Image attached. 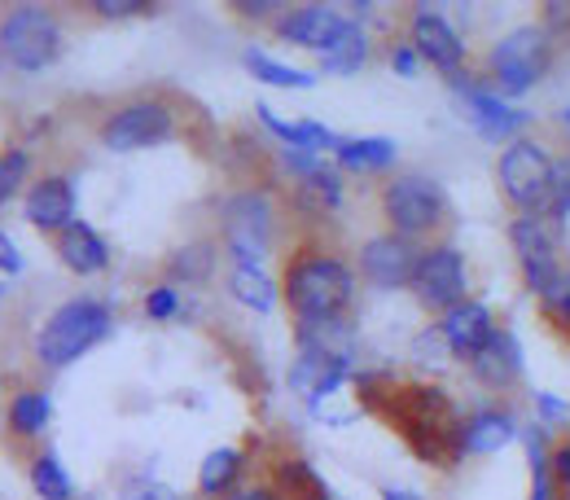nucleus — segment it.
I'll return each instance as SVG.
<instances>
[{
  "label": "nucleus",
  "mask_w": 570,
  "mask_h": 500,
  "mask_svg": "<svg viewBox=\"0 0 570 500\" xmlns=\"http://www.w3.org/2000/svg\"><path fill=\"white\" fill-rule=\"evenodd\" d=\"M285 303L298 321L343 316L352 303V268L330 251H303L285 268Z\"/></svg>",
  "instance_id": "1"
},
{
  "label": "nucleus",
  "mask_w": 570,
  "mask_h": 500,
  "mask_svg": "<svg viewBox=\"0 0 570 500\" xmlns=\"http://www.w3.org/2000/svg\"><path fill=\"white\" fill-rule=\"evenodd\" d=\"M110 307L97 303V298H71L62 303L36 334V356L49 369H62V364H75L83 352H92L106 334H110Z\"/></svg>",
  "instance_id": "2"
},
{
  "label": "nucleus",
  "mask_w": 570,
  "mask_h": 500,
  "mask_svg": "<svg viewBox=\"0 0 570 500\" xmlns=\"http://www.w3.org/2000/svg\"><path fill=\"white\" fill-rule=\"evenodd\" d=\"M549 67H553V36L544 27H513L488 53V71L509 97L531 92L549 75Z\"/></svg>",
  "instance_id": "3"
},
{
  "label": "nucleus",
  "mask_w": 570,
  "mask_h": 500,
  "mask_svg": "<svg viewBox=\"0 0 570 500\" xmlns=\"http://www.w3.org/2000/svg\"><path fill=\"white\" fill-rule=\"evenodd\" d=\"M553 167L558 158L531 137L504 145L497 163L500 194L518 207V212H549V194H553Z\"/></svg>",
  "instance_id": "4"
},
{
  "label": "nucleus",
  "mask_w": 570,
  "mask_h": 500,
  "mask_svg": "<svg viewBox=\"0 0 570 500\" xmlns=\"http://www.w3.org/2000/svg\"><path fill=\"white\" fill-rule=\"evenodd\" d=\"M0 49L18 71H45L62 49V27L40 4H18L0 22Z\"/></svg>",
  "instance_id": "5"
},
{
  "label": "nucleus",
  "mask_w": 570,
  "mask_h": 500,
  "mask_svg": "<svg viewBox=\"0 0 570 500\" xmlns=\"http://www.w3.org/2000/svg\"><path fill=\"white\" fill-rule=\"evenodd\" d=\"M509 242L518 251V264H522V282L544 294L562 277L558 268V237H553V219L544 212H518L509 219Z\"/></svg>",
  "instance_id": "6"
},
{
  "label": "nucleus",
  "mask_w": 570,
  "mask_h": 500,
  "mask_svg": "<svg viewBox=\"0 0 570 500\" xmlns=\"http://www.w3.org/2000/svg\"><path fill=\"white\" fill-rule=\"evenodd\" d=\"M382 212L391 219V228H400V237H422L443 219V189L430 176H395L382 189Z\"/></svg>",
  "instance_id": "7"
},
{
  "label": "nucleus",
  "mask_w": 570,
  "mask_h": 500,
  "mask_svg": "<svg viewBox=\"0 0 570 500\" xmlns=\"http://www.w3.org/2000/svg\"><path fill=\"white\" fill-rule=\"evenodd\" d=\"M176 133V115L167 101H132L124 110H115L106 124H101V141L115 154H132V149H149V145H163Z\"/></svg>",
  "instance_id": "8"
},
{
  "label": "nucleus",
  "mask_w": 570,
  "mask_h": 500,
  "mask_svg": "<svg viewBox=\"0 0 570 500\" xmlns=\"http://www.w3.org/2000/svg\"><path fill=\"white\" fill-rule=\"evenodd\" d=\"M224 233H228V251L233 264H259L268 233H273V207L264 194H237L224 207Z\"/></svg>",
  "instance_id": "9"
},
{
  "label": "nucleus",
  "mask_w": 570,
  "mask_h": 500,
  "mask_svg": "<svg viewBox=\"0 0 570 500\" xmlns=\"http://www.w3.org/2000/svg\"><path fill=\"white\" fill-rule=\"evenodd\" d=\"M413 290H417V298H422L426 307H439V312L461 307V303H465V290H470L461 251H452V246H434V251H426L422 264H417Z\"/></svg>",
  "instance_id": "10"
},
{
  "label": "nucleus",
  "mask_w": 570,
  "mask_h": 500,
  "mask_svg": "<svg viewBox=\"0 0 570 500\" xmlns=\"http://www.w3.org/2000/svg\"><path fill=\"white\" fill-rule=\"evenodd\" d=\"M452 84H456V97L465 101V110L474 119V133H483L488 141H518L513 133L527 124V110L509 106L500 97V88H483V84H474L465 71L452 75Z\"/></svg>",
  "instance_id": "11"
},
{
  "label": "nucleus",
  "mask_w": 570,
  "mask_h": 500,
  "mask_svg": "<svg viewBox=\"0 0 570 500\" xmlns=\"http://www.w3.org/2000/svg\"><path fill=\"white\" fill-rule=\"evenodd\" d=\"M417 264H422V251H417L409 237H400V233L373 237V242H364V251H360V268H364V277L382 290L413 286Z\"/></svg>",
  "instance_id": "12"
},
{
  "label": "nucleus",
  "mask_w": 570,
  "mask_h": 500,
  "mask_svg": "<svg viewBox=\"0 0 570 500\" xmlns=\"http://www.w3.org/2000/svg\"><path fill=\"white\" fill-rule=\"evenodd\" d=\"M352 18H343L338 9L330 4H294V9H282L277 18V36L289 40V45H307V49H330L338 40V31L347 27Z\"/></svg>",
  "instance_id": "13"
},
{
  "label": "nucleus",
  "mask_w": 570,
  "mask_h": 500,
  "mask_svg": "<svg viewBox=\"0 0 570 500\" xmlns=\"http://www.w3.org/2000/svg\"><path fill=\"white\" fill-rule=\"evenodd\" d=\"M413 49L448 75H456L465 67V45H461V36L452 31V22L439 9H417L413 13Z\"/></svg>",
  "instance_id": "14"
},
{
  "label": "nucleus",
  "mask_w": 570,
  "mask_h": 500,
  "mask_svg": "<svg viewBox=\"0 0 570 500\" xmlns=\"http://www.w3.org/2000/svg\"><path fill=\"white\" fill-rule=\"evenodd\" d=\"M470 373L474 382H483L488 391H509L522 378V347L509 330H497L474 356H470Z\"/></svg>",
  "instance_id": "15"
},
{
  "label": "nucleus",
  "mask_w": 570,
  "mask_h": 500,
  "mask_svg": "<svg viewBox=\"0 0 570 500\" xmlns=\"http://www.w3.org/2000/svg\"><path fill=\"white\" fill-rule=\"evenodd\" d=\"M443 339H448V347H452V356L470 360L492 334H497V321H492V312H488V303H479V298H465L461 307H452V312H443Z\"/></svg>",
  "instance_id": "16"
},
{
  "label": "nucleus",
  "mask_w": 570,
  "mask_h": 500,
  "mask_svg": "<svg viewBox=\"0 0 570 500\" xmlns=\"http://www.w3.org/2000/svg\"><path fill=\"white\" fill-rule=\"evenodd\" d=\"M58 255H62V264L71 273H79V277H92V273H101L110 264V251H106L101 233L92 224H83V219H71L58 233Z\"/></svg>",
  "instance_id": "17"
},
{
  "label": "nucleus",
  "mask_w": 570,
  "mask_h": 500,
  "mask_svg": "<svg viewBox=\"0 0 570 500\" xmlns=\"http://www.w3.org/2000/svg\"><path fill=\"white\" fill-rule=\"evenodd\" d=\"M71 212H75V189L71 180H62V176H49V180H40L27 194V219L36 228H67Z\"/></svg>",
  "instance_id": "18"
},
{
  "label": "nucleus",
  "mask_w": 570,
  "mask_h": 500,
  "mask_svg": "<svg viewBox=\"0 0 570 500\" xmlns=\"http://www.w3.org/2000/svg\"><path fill=\"white\" fill-rule=\"evenodd\" d=\"M298 352H316L334 364H352V325L343 316L298 321Z\"/></svg>",
  "instance_id": "19"
},
{
  "label": "nucleus",
  "mask_w": 570,
  "mask_h": 500,
  "mask_svg": "<svg viewBox=\"0 0 570 500\" xmlns=\"http://www.w3.org/2000/svg\"><path fill=\"white\" fill-rule=\"evenodd\" d=\"M513 434H518V422H513L509 413H500V409H483V413H474V418L461 427V448H465V452L488 457V452L509 448V443H513Z\"/></svg>",
  "instance_id": "20"
},
{
  "label": "nucleus",
  "mask_w": 570,
  "mask_h": 500,
  "mask_svg": "<svg viewBox=\"0 0 570 500\" xmlns=\"http://www.w3.org/2000/svg\"><path fill=\"white\" fill-rule=\"evenodd\" d=\"M259 119H264L268 133L282 137L289 149H307V154H316V149H334V154H338V145H343L330 128H321L316 119H294V124H289V119H282V115L268 110V106H259Z\"/></svg>",
  "instance_id": "21"
},
{
  "label": "nucleus",
  "mask_w": 570,
  "mask_h": 500,
  "mask_svg": "<svg viewBox=\"0 0 570 500\" xmlns=\"http://www.w3.org/2000/svg\"><path fill=\"white\" fill-rule=\"evenodd\" d=\"M228 290H233V298H242L255 312H273V303H277V286L268 282V273L259 264H233Z\"/></svg>",
  "instance_id": "22"
},
{
  "label": "nucleus",
  "mask_w": 570,
  "mask_h": 500,
  "mask_svg": "<svg viewBox=\"0 0 570 500\" xmlns=\"http://www.w3.org/2000/svg\"><path fill=\"white\" fill-rule=\"evenodd\" d=\"M364 58H368V36L360 31L356 22H347V27L338 31V40L321 53V67L330 75H352L364 67Z\"/></svg>",
  "instance_id": "23"
},
{
  "label": "nucleus",
  "mask_w": 570,
  "mask_h": 500,
  "mask_svg": "<svg viewBox=\"0 0 570 500\" xmlns=\"http://www.w3.org/2000/svg\"><path fill=\"white\" fill-rule=\"evenodd\" d=\"M338 163L347 171H386L395 163V141L386 137H360V141L338 145Z\"/></svg>",
  "instance_id": "24"
},
{
  "label": "nucleus",
  "mask_w": 570,
  "mask_h": 500,
  "mask_svg": "<svg viewBox=\"0 0 570 500\" xmlns=\"http://www.w3.org/2000/svg\"><path fill=\"white\" fill-rule=\"evenodd\" d=\"M237 474H242V452L237 448H215L198 470V488H203V497H224V492H233Z\"/></svg>",
  "instance_id": "25"
},
{
  "label": "nucleus",
  "mask_w": 570,
  "mask_h": 500,
  "mask_svg": "<svg viewBox=\"0 0 570 500\" xmlns=\"http://www.w3.org/2000/svg\"><path fill=\"white\" fill-rule=\"evenodd\" d=\"M246 71L255 75V79H264V84H273V88H312V84H316L312 71L285 67L277 58H268L264 49H246Z\"/></svg>",
  "instance_id": "26"
},
{
  "label": "nucleus",
  "mask_w": 570,
  "mask_h": 500,
  "mask_svg": "<svg viewBox=\"0 0 570 500\" xmlns=\"http://www.w3.org/2000/svg\"><path fill=\"white\" fill-rule=\"evenodd\" d=\"M277 483H282V500H334L330 488L321 483V474L307 461H282L277 465Z\"/></svg>",
  "instance_id": "27"
},
{
  "label": "nucleus",
  "mask_w": 570,
  "mask_h": 500,
  "mask_svg": "<svg viewBox=\"0 0 570 500\" xmlns=\"http://www.w3.org/2000/svg\"><path fill=\"white\" fill-rule=\"evenodd\" d=\"M49 418H53V404H49L45 391H22L9 404V427L18 430V434H40V430L49 427Z\"/></svg>",
  "instance_id": "28"
},
{
  "label": "nucleus",
  "mask_w": 570,
  "mask_h": 500,
  "mask_svg": "<svg viewBox=\"0 0 570 500\" xmlns=\"http://www.w3.org/2000/svg\"><path fill=\"white\" fill-rule=\"evenodd\" d=\"M31 488H36V497L40 500H71L75 497L71 474H67V465H62L53 452L36 457V465H31Z\"/></svg>",
  "instance_id": "29"
},
{
  "label": "nucleus",
  "mask_w": 570,
  "mask_h": 500,
  "mask_svg": "<svg viewBox=\"0 0 570 500\" xmlns=\"http://www.w3.org/2000/svg\"><path fill=\"white\" fill-rule=\"evenodd\" d=\"M167 268H171L176 282H207L215 273V246L212 242H189V246H180L171 255Z\"/></svg>",
  "instance_id": "30"
},
{
  "label": "nucleus",
  "mask_w": 570,
  "mask_h": 500,
  "mask_svg": "<svg viewBox=\"0 0 570 500\" xmlns=\"http://www.w3.org/2000/svg\"><path fill=\"white\" fill-rule=\"evenodd\" d=\"M540 312H544L558 330H570V273H562L553 286L540 294Z\"/></svg>",
  "instance_id": "31"
},
{
  "label": "nucleus",
  "mask_w": 570,
  "mask_h": 500,
  "mask_svg": "<svg viewBox=\"0 0 570 500\" xmlns=\"http://www.w3.org/2000/svg\"><path fill=\"white\" fill-rule=\"evenodd\" d=\"M27 167H31V158L22 154V149H9V154H0V207L22 189V180H27Z\"/></svg>",
  "instance_id": "32"
},
{
  "label": "nucleus",
  "mask_w": 570,
  "mask_h": 500,
  "mask_svg": "<svg viewBox=\"0 0 570 500\" xmlns=\"http://www.w3.org/2000/svg\"><path fill=\"white\" fill-rule=\"evenodd\" d=\"M303 189L316 194L325 207H338V203H343V180H338V171H334L330 163H321L312 176H303Z\"/></svg>",
  "instance_id": "33"
},
{
  "label": "nucleus",
  "mask_w": 570,
  "mask_h": 500,
  "mask_svg": "<svg viewBox=\"0 0 570 500\" xmlns=\"http://www.w3.org/2000/svg\"><path fill=\"white\" fill-rule=\"evenodd\" d=\"M549 219H567L570 215V154L567 158H558V167H553V194H549Z\"/></svg>",
  "instance_id": "34"
},
{
  "label": "nucleus",
  "mask_w": 570,
  "mask_h": 500,
  "mask_svg": "<svg viewBox=\"0 0 570 500\" xmlns=\"http://www.w3.org/2000/svg\"><path fill=\"white\" fill-rule=\"evenodd\" d=\"M180 312V294L171 286H154L145 294V316L149 321H167V316H176Z\"/></svg>",
  "instance_id": "35"
},
{
  "label": "nucleus",
  "mask_w": 570,
  "mask_h": 500,
  "mask_svg": "<svg viewBox=\"0 0 570 500\" xmlns=\"http://www.w3.org/2000/svg\"><path fill=\"white\" fill-rule=\"evenodd\" d=\"M119 500H180L167 483H154V479H132L124 483V497Z\"/></svg>",
  "instance_id": "36"
},
{
  "label": "nucleus",
  "mask_w": 570,
  "mask_h": 500,
  "mask_svg": "<svg viewBox=\"0 0 570 500\" xmlns=\"http://www.w3.org/2000/svg\"><path fill=\"white\" fill-rule=\"evenodd\" d=\"M535 413H540L544 427H558V422L570 418L567 400H562V395H549V391H535Z\"/></svg>",
  "instance_id": "37"
},
{
  "label": "nucleus",
  "mask_w": 570,
  "mask_h": 500,
  "mask_svg": "<svg viewBox=\"0 0 570 500\" xmlns=\"http://www.w3.org/2000/svg\"><path fill=\"white\" fill-rule=\"evenodd\" d=\"M92 9L101 18H137V13H149L154 4H145V0H97Z\"/></svg>",
  "instance_id": "38"
},
{
  "label": "nucleus",
  "mask_w": 570,
  "mask_h": 500,
  "mask_svg": "<svg viewBox=\"0 0 570 500\" xmlns=\"http://www.w3.org/2000/svg\"><path fill=\"white\" fill-rule=\"evenodd\" d=\"M0 273H22V255H18V246L4 237V228H0Z\"/></svg>",
  "instance_id": "39"
},
{
  "label": "nucleus",
  "mask_w": 570,
  "mask_h": 500,
  "mask_svg": "<svg viewBox=\"0 0 570 500\" xmlns=\"http://www.w3.org/2000/svg\"><path fill=\"white\" fill-rule=\"evenodd\" d=\"M391 67H395V75H417V49L400 45V49L391 53Z\"/></svg>",
  "instance_id": "40"
},
{
  "label": "nucleus",
  "mask_w": 570,
  "mask_h": 500,
  "mask_svg": "<svg viewBox=\"0 0 570 500\" xmlns=\"http://www.w3.org/2000/svg\"><path fill=\"white\" fill-rule=\"evenodd\" d=\"M553 479H558L562 488H570V443H558V448H553Z\"/></svg>",
  "instance_id": "41"
},
{
  "label": "nucleus",
  "mask_w": 570,
  "mask_h": 500,
  "mask_svg": "<svg viewBox=\"0 0 570 500\" xmlns=\"http://www.w3.org/2000/svg\"><path fill=\"white\" fill-rule=\"evenodd\" d=\"M282 4L277 0H237V13H246V18H264V13H277Z\"/></svg>",
  "instance_id": "42"
},
{
  "label": "nucleus",
  "mask_w": 570,
  "mask_h": 500,
  "mask_svg": "<svg viewBox=\"0 0 570 500\" xmlns=\"http://www.w3.org/2000/svg\"><path fill=\"white\" fill-rule=\"evenodd\" d=\"M382 500H422V497H417V492H404V488H386Z\"/></svg>",
  "instance_id": "43"
},
{
  "label": "nucleus",
  "mask_w": 570,
  "mask_h": 500,
  "mask_svg": "<svg viewBox=\"0 0 570 500\" xmlns=\"http://www.w3.org/2000/svg\"><path fill=\"white\" fill-rule=\"evenodd\" d=\"M228 500H282L277 492H242V497H228Z\"/></svg>",
  "instance_id": "44"
},
{
  "label": "nucleus",
  "mask_w": 570,
  "mask_h": 500,
  "mask_svg": "<svg viewBox=\"0 0 570 500\" xmlns=\"http://www.w3.org/2000/svg\"><path fill=\"white\" fill-rule=\"evenodd\" d=\"M562 133H567V137H570V106H567V110H562Z\"/></svg>",
  "instance_id": "45"
}]
</instances>
